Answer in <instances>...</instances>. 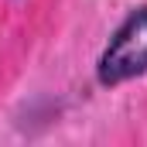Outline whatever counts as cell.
I'll list each match as a JSON object with an SVG mask.
<instances>
[{"instance_id":"1","label":"cell","mask_w":147,"mask_h":147,"mask_svg":"<svg viewBox=\"0 0 147 147\" xmlns=\"http://www.w3.org/2000/svg\"><path fill=\"white\" fill-rule=\"evenodd\" d=\"M147 75V3L127 10L96 55V86L116 89Z\"/></svg>"}]
</instances>
